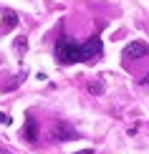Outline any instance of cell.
<instances>
[{
  "label": "cell",
  "instance_id": "cell-1",
  "mask_svg": "<svg viewBox=\"0 0 149 154\" xmlns=\"http://www.w3.org/2000/svg\"><path fill=\"white\" fill-rule=\"evenodd\" d=\"M101 38L91 35L83 46L73 43L68 35H61L56 41V58L61 63H79V61H96L101 56Z\"/></svg>",
  "mask_w": 149,
  "mask_h": 154
},
{
  "label": "cell",
  "instance_id": "cell-4",
  "mask_svg": "<svg viewBox=\"0 0 149 154\" xmlns=\"http://www.w3.org/2000/svg\"><path fill=\"white\" fill-rule=\"evenodd\" d=\"M23 137H25V142H36V139H38V121L33 116H28V121H25Z\"/></svg>",
  "mask_w": 149,
  "mask_h": 154
},
{
  "label": "cell",
  "instance_id": "cell-6",
  "mask_svg": "<svg viewBox=\"0 0 149 154\" xmlns=\"http://www.w3.org/2000/svg\"><path fill=\"white\" fill-rule=\"evenodd\" d=\"M88 91L91 94H104V81H91L88 83Z\"/></svg>",
  "mask_w": 149,
  "mask_h": 154
},
{
  "label": "cell",
  "instance_id": "cell-5",
  "mask_svg": "<svg viewBox=\"0 0 149 154\" xmlns=\"http://www.w3.org/2000/svg\"><path fill=\"white\" fill-rule=\"evenodd\" d=\"M18 25V15L15 13H10V10H5L3 13V33L5 30H10V28H15Z\"/></svg>",
  "mask_w": 149,
  "mask_h": 154
},
{
  "label": "cell",
  "instance_id": "cell-7",
  "mask_svg": "<svg viewBox=\"0 0 149 154\" xmlns=\"http://www.w3.org/2000/svg\"><path fill=\"white\" fill-rule=\"evenodd\" d=\"M0 124H10V116H8V114H3V111H0Z\"/></svg>",
  "mask_w": 149,
  "mask_h": 154
},
{
  "label": "cell",
  "instance_id": "cell-8",
  "mask_svg": "<svg viewBox=\"0 0 149 154\" xmlns=\"http://www.w3.org/2000/svg\"><path fill=\"white\" fill-rule=\"evenodd\" d=\"M18 51H25V38H23V35L18 38Z\"/></svg>",
  "mask_w": 149,
  "mask_h": 154
},
{
  "label": "cell",
  "instance_id": "cell-9",
  "mask_svg": "<svg viewBox=\"0 0 149 154\" xmlns=\"http://www.w3.org/2000/svg\"><path fill=\"white\" fill-rule=\"evenodd\" d=\"M76 154H94V149H81V152H76Z\"/></svg>",
  "mask_w": 149,
  "mask_h": 154
},
{
  "label": "cell",
  "instance_id": "cell-3",
  "mask_svg": "<svg viewBox=\"0 0 149 154\" xmlns=\"http://www.w3.org/2000/svg\"><path fill=\"white\" fill-rule=\"evenodd\" d=\"M147 53H149V48H147V43H141V41H134V43H129L124 48V58H141V56H147Z\"/></svg>",
  "mask_w": 149,
  "mask_h": 154
},
{
  "label": "cell",
  "instance_id": "cell-2",
  "mask_svg": "<svg viewBox=\"0 0 149 154\" xmlns=\"http://www.w3.org/2000/svg\"><path fill=\"white\" fill-rule=\"evenodd\" d=\"M53 142H71V139H76V129L68 124V121H56V126H53Z\"/></svg>",
  "mask_w": 149,
  "mask_h": 154
}]
</instances>
